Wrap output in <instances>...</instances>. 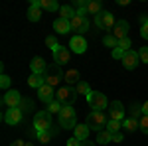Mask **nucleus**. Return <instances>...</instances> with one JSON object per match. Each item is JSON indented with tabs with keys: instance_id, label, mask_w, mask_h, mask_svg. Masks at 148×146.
I'll return each mask as SVG.
<instances>
[{
	"instance_id": "nucleus-7",
	"label": "nucleus",
	"mask_w": 148,
	"mask_h": 146,
	"mask_svg": "<svg viewBox=\"0 0 148 146\" xmlns=\"http://www.w3.org/2000/svg\"><path fill=\"white\" fill-rule=\"evenodd\" d=\"M20 103H22V95H20L16 89L6 91L4 97H2V105L8 107V109H16V107H20Z\"/></svg>"
},
{
	"instance_id": "nucleus-41",
	"label": "nucleus",
	"mask_w": 148,
	"mask_h": 146,
	"mask_svg": "<svg viewBox=\"0 0 148 146\" xmlns=\"http://www.w3.org/2000/svg\"><path fill=\"white\" fill-rule=\"evenodd\" d=\"M140 36H142L144 40H148V22L142 24V28H140Z\"/></svg>"
},
{
	"instance_id": "nucleus-3",
	"label": "nucleus",
	"mask_w": 148,
	"mask_h": 146,
	"mask_svg": "<svg viewBox=\"0 0 148 146\" xmlns=\"http://www.w3.org/2000/svg\"><path fill=\"white\" fill-rule=\"evenodd\" d=\"M53 126V121H51V112L47 111H42V112H36L34 117V128L36 130H49Z\"/></svg>"
},
{
	"instance_id": "nucleus-26",
	"label": "nucleus",
	"mask_w": 148,
	"mask_h": 146,
	"mask_svg": "<svg viewBox=\"0 0 148 146\" xmlns=\"http://www.w3.org/2000/svg\"><path fill=\"white\" fill-rule=\"evenodd\" d=\"M123 126H125V130H126V132H134V130H138V128H140L138 121H136V119H130V117L123 121Z\"/></svg>"
},
{
	"instance_id": "nucleus-34",
	"label": "nucleus",
	"mask_w": 148,
	"mask_h": 146,
	"mask_svg": "<svg viewBox=\"0 0 148 146\" xmlns=\"http://www.w3.org/2000/svg\"><path fill=\"white\" fill-rule=\"evenodd\" d=\"M61 109H63V105L59 101H53V103L47 105V112H51V114H53V112H61Z\"/></svg>"
},
{
	"instance_id": "nucleus-17",
	"label": "nucleus",
	"mask_w": 148,
	"mask_h": 146,
	"mask_svg": "<svg viewBox=\"0 0 148 146\" xmlns=\"http://www.w3.org/2000/svg\"><path fill=\"white\" fill-rule=\"evenodd\" d=\"M126 34H128V22H126V20H121V22L114 24L113 36L116 38V40H125V38H128Z\"/></svg>"
},
{
	"instance_id": "nucleus-23",
	"label": "nucleus",
	"mask_w": 148,
	"mask_h": 146,
	"mask_svg": "<svg viewBox=\"0 0 148 146\" xmlns=\"http://www.w3.org/2000/svg\"><path fill=\"white\" fill-rule=\"evenodd\" d=\"M101 12H103V4L99 0H89V2H87V14L97 16V14H101Z\"/></svg>"
},
{
	"instance_id": "nucleus-47",
	"label": "nucleus",
	"mask_w": 148,
	"mask_h": 146,
	"mask_svg": "<svg viewBox=\"0 0 148 146\" xmlns=\"http://www.w3.org/2000/svg\"><path fill=\"white\" fill-rule=\"evenodd\" d=\"M12 146H26V142H22V140H16Z\"/></svg>"
},
{
	"instance_id": "nucleus-36",
	"label": "nucleus",
	"mask_w": 148,
	"mask_h": 146,
	"mask_svg": "<svg viewBox=\"0 0 148 146\" xmlns=\"http://www.w3.org/2000/svg\"><path fill=\"white\" fill-rule=\"evenodd\" d=\"M138 124H140V130L148 134V114H142L140 119H138Z\"/></svg>"
},
{
	"instance_id": "nucleus-45",
	"label": "nucleus",
	"mask_w": 148,
	"mask_h": 146,
	"mask_svg": "<svg viewBox=\"0 0 148 146\" xmlns=\"http://www.w3.org/2000/svg\"><path fill=\"white\" fill-rule=\"evenodd\" d=\"M81 146H97L95 142H89V140H85V142H81Z\"/></svg>"
},
{
	"instance_id": "nucleus-46",
	"label": "nucleus",
	"mask_w": 148,
	"mask_h": 146,
	"mask_svg": "<svg viewBox=\"0 0 148 146\" xmlns=\"http://www.w3.org/2000/svg\"><path fill=\"white\" fill-rule=\"evenodd\" d=\"M116 4H119V6H126V4H128V0H116Z\"/></svg>"
},
{
	"instance_id": "nucleus-12",
	"label": "nucleus",
	"mask_w": 148,
	"mask_h": 146,
	"mask_svg": "<svg viewBox=\"0 0 148 146\" xmlns=\"http://www.w3.org/2000/svg\"><path fill=\"white\" fill-rule=\"evenodd\" d=\"M38 97H40V101H44L46 105L53 103V101H56V93H53V87H51V85H47V83H44V85L38 89Z\"/></svg>"
},
{
	"instance_id": "nucleus-19",
	"label": "nucleus",
	"mask_w": 148,
	"mask_h": 146,
	"mask_svg": "<svg viewBox=\"0 0 148 146\" xmlns=\"http://www.w3.org/2000/svg\"><path fill=\"white\" fill-rule=\"evenodd\" d=\"M53 30L59 32V34H69V32H71V24H69V20L57 18L56 22H53Z\"/></svg>"
},
{
	"instance_id": "nucleus-24",
	"label": "nucleus",
	"mask_w": 148,
	"mask_h": 146,
	"mask_svg": "<svg viewBox=\"0 0 148 146\" xmlns=\"http://www.w3.org/2000/svg\"><path fill=\"white\" fill-rule=\"evenodd\" d=\"M75 16H77V10L71 8V6H61L59 8V18H63V20H73Z\"/></svg>"
},
{
	"instance_id": "nucleus-33",
	"label": "nucleus",
	"mask_w": 148,
	"mask_h": 146,
	"mask_svg": "<svg viewBox=\"0 0 148 146\" xmlns=\"http://www.w3.org/2000/svg\"><path fill=\"white\" fill-rule=\"evenodd\" d=\"M46 45L51 49V51H56L57 47H59V44H57V40H56V36H47V38H46Z\"/></svg>"
},
{
	"instance_id": "nucleus-35",
	"label": "nucleus",
	"mask_w": 148,
	"mask_h": 146,
	"mask_svg": "<svg viewBox=\"0 0 148 146\" xmlns=\"http://www.w3.org/2000/svg\"><path fill=\"white\" fill-rule=\"evenodd\" d=\"M142 117V107H138V105H132L130 107V119H140Z\"/></svg>"
},
{
	"instance_id": "nucleus-14",
	"label": "nucleus",
	"mask_w": 148,
	"mask_h": 146,
	"mask_svg": "<svg viewBox=\"0 0 148 146\" xmlns=\"http://www.w3.org/2000/svg\"><path fill=\"white\" fill-rule=\"evenodd\" d=\"M40 18H42V0H32L30 8H28V20L38 22Z\"/></svg>"
},
{
	"instance_id": "nucleus-16",
	"label": "nucleus",
	"mask_w": 148,
	"mask_h": 146,
	"mask_svg": "<svg viewBox=\"0 0 148 146\" xmlns=\"http://www.w3.org/2000/svg\"><path fill=\"white\" fill-rule=\"evenodd\" d=\"M138 61H140V57H138V51H126L125 57H123V65H125V69H134L138 65Z\"/></svg>"
},
{
	"instance_id": "nucleus-5",
	"label": "nucleus",
	"mask_w": 148,
	"mask_h": 146,
	"mask_svg": "<svg viewBox=\"0 0 148 146\" xmlns=\"http://www.w3.org/2000/svg\"><path fill=\"white\" fill-rule=\"evenodd\" d=\"M87 103L91 105L93 111H103V109H107V97L99 93V91H91L89 95H87Z\"/></svg>"
},
{
	"instance_id": "nucleus-2",
	"label": "nucleus",
	"mask_w": 148,
	"mask_h": 146,
	"mask_svg": "<svg viewBox=\"0 0 148 146\" xmlns=\"http://www.w3.org/2000/svg\"><path fill=\"white\" fill-rule=\"evenodd\" d=\"M107 114L103 111H91L87 114V124H89V128L91 130H97V132H101L107 128Z\"/></svg>"
},
{
	"instance_id": "nucleus-6",
	"label": "nucleus",
	"mask_w": 148,
	"mask_h": 146,
	"mask_svg": "<svg viewBox=\"0 0 148 146\" xmlns=\"http://www.w3.org/2000/svg\"><path fill=\"white\" fill-rule=\"evenodd\" d=\"M65 73H61V65H51V67H47V71L44 73V77H46V83L47 85H51V87H56V85H59V81H61V77H63Z\"/></svg>"
},
{
	"instance_id": "nucleus-9",
	"label": "nucleus",
	"mask_w": 148,
	"mask_h": 146,
	"mask_svg": "<svg viewBox=\"0 0 148 146\" xmlns=\"http://www.w3.org/2000/svg\"><path fill=\"white\" fill-rule=\"evenodd\" d=\"M109 121H119V123L125 121V107L121 101H113L109 105Z\"/></svg>"
},
{
	"instance_id": "nucleus-31",
	"label": "nucleus",
	"mask_w": 148,
	"mask_h": 146,
	"mask_svg": "<svg viewBox=\"0 0 148 146\" xmlns=\"http://www.w3.org/2000/svg\"><path fill=\"white\" fill-rule=\"evenodd\" d=\"M22 112H30L34 111V101L32 99H22V103H20V107H18Z\"/></svg>"
},
{
	"instance_id": "nucleus-44",
	"label": "nucleus",
	"mask_w": 148,
	"mask_h": 146,
	"mask_svg": "<svg viewBox=\"0 0 148 146\" xmlns=\"http://www.w3.org/2000/svg\"><path fill=\"white\" fill-rule=\"evenodd\" d=\"M140 107H142V114H148V101H146V103H142Z\"/></svg>"
},
{
	"instance_id": "nucleus-8",
	"label": "nucleus",
	"mask_w": 148,
	"mask_h": 146,
	"mask_svg": "<svg viewBox=\"0 0 148 146\" xmlns=\"http://www.w3.org/2000/svg\"><path fill=\"white\" fill-rule=\"evenodd\" d=\"M75 97H77V93L71 89V87H59V91L56 93V101H59L63 107L65 105H71V103L75 101Z\"/></svg>"
},
{
	"instance_id": "nucleus-27",
	"label": "nucleus",
	"mask_w": 148,
	"mask_h": 146,
	"mask_svg": "<svg viewBox=\"0 0 148 146\" xmlns=\"http://www.w3.org/2000/svg\"><path fill=\"white\" fill-rule=\"evenodd\" d=\"M97 142L99 144H107V142H113V132L111 130H101V132H97Z\"/></svg>"
},
{
	"instance_id": "nucleus-39",
	"label": "nucleus",
	"mask_w": 148,
	"mask_h": 146,
	"mask_svg": "<svg viewBox=\"0 0 148 146\" xmlns=\"http://www.w3.org/2000/svg\"><path fill=\"white\" fill-rule=\"evenodd\" d=\"M119 47L123 49V51H130V40L125 38V40H119Z\"/></svg>"
},
{
	"instance_id": "nucleus-21",
	"label": "nucleus",
	"mask_w": 148,
	"mask_h": 146,
	"mask_svg": "<svg viewBox=\"0 0 148 146\" xmlns=\"http://www.w3.org/2000/svg\"><path fill=\"white\" fill-rule=\"evenodd\" d=\"M56 134H57V128H56V126H51L49 130H42V132L38 134V140H40L42 144H47V142H49Z\"/></svg>"
},
{
	"instance_id": "nucleus-43",
	"label": "nucleus",
	"mask_w": 148,
	"mask_h": 146,
	"mask_svg": "<svg viewBox=\"0 0 148 146\" xmlns=\"http://www.w3.org/2000/svg\"><path fill=\"white\" fill-rule=\"evenodd\" d=\"M113 142H123V132H114L113 134Z\"/></svg>"
},
{
	"instance_id": "nucleus-22",
	"label": "nucleus",
	"mask_w": 148,
	"mask_h": 146,
	"mask_svg": "<svg viewBox=\"0 0 148 146\" xmlns=\"http://www.w3.org/2000/svg\"><path fill=\"white\" fill-rule=\"evenodd\" d=\"M44 83H46V77H44V75L32 73V75L28 77V85H30V87H34V89H40V87H42Z\"/></svg>"
},
{
	"instance_id": "nucleus-13",
	"label": "nucleus",
	"mask_w": 148,
	"mask_h": 146,
	"mask_svg": "<svg viewBox=\"0 0 148 146\" xmlns=\"http://www.w3.org/2000/svg\"><path fill=\"white\" fill-rule=\"evenodd\" d=\"M71 24V30H75V32H79V34H85L87 30H89V20H87V16H75L73 20H69Z\"/></svg>"
},
{
	"instance_id": "nucleus-1",
	"label": "nucleus",
	"mask_w": 148,
	"mask_h": 146,
	"mask_svg": "<svg viewBox=\"0 0 148 146\" xmlns=\"http://www.w3.org/2000/svg\"><path fill=\"white\" fill-rule=\"evenodd\" d=\"M59 126L63 128H75L77 126V112L73 109V105H65L59 112Z\"/></svg>"
},
{
	"instance_id": "nucleus-4",
	"label": "nucleus",
	"mask_w": 148,
	"mask_h": 146,
	"mask_svg": "<svg viewBox=\"0 0 148 146\" xmlns=\"http://www.w3.org/2000/svg\"><path fill=\"white\" fill-rule=\"evenodd\" d=\"M114 16L111 14V12H105L103 10L101 14H97L95 16V26L99 28V30H111V28H114Z\"/></svg>"
},
{
	"instance_id": "nucleus-11",
	"label": "nucleus",
	"mask_w": 148,
	"mask_h": 146,
	"mask_svg": "<svg viewBox=\"0 0 148 146\" xmlns=\"http://www.w3.org/2000/svg\"><path fill=\"white\" fill-rule=\"evenodd\" d=\"M69 59H71V49L69 47L59 45L56 51H53V61H56L57 65H65V63H69Z\"/></svg>"
},
{
	"instance_id": "nucleus-25",
	"label": "nucleus",
	"mask_w": 148,
	"mask_h": 146,
	"mask_svg": "<svg viewBox=\"0 0 148 146\" xmlns=\"http://www.w3.org/2000/svg\"><path fill=\"white\" fill-rule=\"evenodd\" d=\"M63 79L67 81V85H77L79 83V71L77 69H69V71H65Z\"/></svg>"
},
{
	"instance_id": "nucleus-10",
	"label": "nucleus",
	"mask_w": 148,
	"mask_h": 146,
	"mask_svg": "<svg viewBox=\"0 0 148 146\" xmlns=\"http://www.w3.org/2000/svg\"><path fill=\"white\" fill-rule=\"evenodd\" d=\"M2 119H4V123L6 124H20L22 123V119H24V112L16 107V109H6L4 111V114H2Z\"/></svg>"
},
{
	"instance_id": "nucleus-20",
	"label": "nucleus",
	"mask_w": 148,
	"mask_h": 146,
	"mask_svg": "<svg viewBox=\"0 0 148 146\" xmlns=\"http://www.w3.org/2000/svg\"><path fill=\"white\" fill-rule=\"evenodd\" d=\"M73 130H75V138L81 140V142H85V140L89 138V130H91V128H89V124H77Z\"/></svg>"
},
{
	"instance_id": "nucleus-28",
	"label": "nucleus",
	"mask_w": 148,
	"mask_h": 146,
	"mask_svg": "<svg viewBox=\"0 0 148 146\" xmlns=\"http://www.w3.org/2000/svg\"><path fill=\"white\" fill-rule=\"evenodd\" d=\"M42 8L47 12H56V10H59V4L56 0H42Z\"/></svg>"
},
{
	"instance_id": "nucleus-15",
	"label": "nucleus",
	"mask_w": 148,
	"mask_h": 146,
	"mask_svg": "<svg viewBox=\"0 0 148 146\" xmlns=\"http://www.w3.org/2000/svg\"><path fill=\"white\" fill-rule=\"evenodd\" d=\"M69 47H71V51H75V53H83V51L87 49V42H85L83 36H73V38L69 40Z\"/></svg>"
},
{
	"instance_id": "nucleus-29",
	"label": "nucleus",
	"mask_w": 148,
	"mask_h": 146,
	"mask_svg": "<svg viewBox=\"0 0 148 146\" xmlns=\"http://www.w3.org/2000/svg\"><path fill=\"white\" fill-rule=\"evenodd\" d=\"M103 44L107 45V47H119V40H116V38H114L113 34H107L105 36V38H103Z\"/></svg>"
},
{
	"instance_id": "nucleus-32",
	"label": "nucleus",
	"mask_w": 148,
	"mask_h": 146,
	"mask_svg": "<svg viewBox=\"0 0 148 146\" xmlns=\"http://www.w3.org/2000/svg\"><path fill=\"white\" fill-rule=\"evenodd\" d=\"M121 126H123V123H119V121H109L107 123V130H111V132H121Z\"/></svg>"
},
{
	"instance_id": "nucleus-40",
	"label": "nucleus",
	"mask_w": 148,
	"mask_h": 146,
	"mask_svg": "<svg viewBox=\"0 0 148 146\" xmlns=\"http://www.w3.org/2000/svg\"><path fill=\"white\" fill-rule=\"evenodd\" d=\"M125 53H126V51H123L121 47H114V49H113V57H114V59H123Z\"/></svg>"
},
{
	"instance_id": "nucleus-18",
	"label": "nucleus",
	"mask_w": 148,
	"mask_h": 146,
	"mask_svg": "<svg viewBox=\"0 0 148 146\" xmlns=\"http://www.w3.org/2000/svg\"><path fill=\"white\" fill-rule=\"evenodd\" d=\"M30 67H32V73H38V75H44L47 71V63L44 57H34L32 59V63H30Z\"/></svg>"
},
{
	"instance_id": "nucleus-30",
	"label": "nucleus",
	"mask_w": 148,
	"mask_h": 146,
	"mask_svg": "<svg viewBox=\"0 0 148 146\" xmlns=\"http://www.w3.org/2000/svg\"><path fill=\"white\" fill-rule=\"evenodd\" d=\"M75 93H77V95H89L91 89H89V85H87L85 81H79V83L75 85Z\"/></svg>"
},
{
	"instance_id": "nucleus-38",
	"label": "nucleus",
	"mask_w": 148,
	"mask_h": 146,
	"mask_svg": "<svg viewBox=\"0 0 148 146\" xmlns=\"http://www.w3.org/2000/svg\"><path fill=\"white\" fill-rule=\"evenodd\" d=\"M0 87L4 91H10V77L4 75V73H2V77H0Z\"/></svg>"
},
{
	"instance_id": "nucleus-37",
	"label": "nucleus",
	"mask_w": 148,
	"mask_h": 146,
	"mask_svg": "<svg viewBox=\"0 0 148 146\" xmlns=\"http://www.w3.org/2000/svg\"><path fill=\"white\" fill-rule=\"evenodd\" d=\"M138 57H140L142 63H148V45H142V47L138 49Z\"/></svg>"
},
{
	"instance_id": "nucleus-42",
	"label": "nucleus",
	"mask_w": 148,
	"mask_h": 146,
	"mask_svg": "<svg viewBox=\"0 0 148 146\" xmlns=\"http://www.w3.org/2000/svg\"><path fill=\"white\" fill-rule=\"evenodd\" d=\"M67 146H81V140H77L75 136H71V138L67 140Z\"/></svg>"
}]
</instances>
